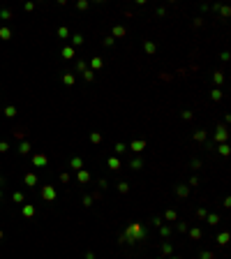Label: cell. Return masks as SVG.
Listing matches in <instances>:
<instances>
[{"instance_id":"cell-1","label":"cell","mask_w":231,"mask_h":259,"mask_svg":"<svg viewBox=\"0 0 231 259\" xmlns=\"http://www.w3.org/2000/svg\"><path fill=\"white\" fill-rule=\"evenodd\" d=\"M143 236H146V229L141 225H130L125 229V234H123V238H130L127 243H136V241H141Z\"/></svg>"},{"instance_id":"cell-2","label":"cell","mask_w":231,"mask_h":259,"mask_svg":"<svg viewBox=\"0 0 231 259\" xmlns=\"http://www.w3.org/2000/svg\"><path fill=\"white\" fill-rule=\"evenodd\" d=\"M146 148V141H132V150L134 153H141Z\"/></svg>"},{"instance_id":"cell-3","label":"cell","mask_w":231,"mask_h":259,"mask_svg":"<svg viewBox=\"0 0 231 259\" xmlns=\"http://www.w3.org/2000/svg\"><path fill=\"white\" fill-rule=\"evenodd\" d=\"M130 167H132V169H141V167H143V160H141V158H134V160L130 162Z\"/></svg>"},{"instance_id":"cell-4","label":"cell","mask_w":231,"mask_h":259,"mask_svg":"<svg viewBox=\"0 0 231 259\" xmlns=\"http://www.w3.org/2000/svg\"><path fill=\"white\" fill-rule=\"evenodd\" d=\"M109 167L111 169H120V160L118 158H109Z\"/></svg>"},{"instance_id":"cell-5","label":"cell","mask_w":231,"mask_h":259,"mask_svg":"<svg viewBox=\"0 0 231 259\" xmlns=\"http://www.w3.org/2000/svg\"><path fill=\"white\" fill-rule=\"evenodd\" d=\"M143 49H146V53H150V56L155 53V44H153V42H146V44H143Z\"/></svg>"},{"instance_id":"cell-6","label":"cell","mask_w":231,"mask_h":259,"mask_svg":"<svg viewBox=\"0 0 231 259\" xmlns=\"http://www.w3.org/2000/svg\"><path fill=\"white\" fill-rule=\"evenodd\" d=\"M164 218L169 220V222H176V220H178V215H176L173 211H166V215H164Z\"/></svg>"},{"instance_id":"cell-7","label":"cell","mask_w":231,"mask_h":259,"mask_svg":"<svg viewBox=\"0 0 231 259\" xmlns=\"http://www.w3.org/2000/svg\"><path fill=\"white\" fill-rule=\"evenodd\" d=\"M113 35H116V37H123V35H125V28H123V26H116V28H113Z\"/></svg>"},{"instance_id":"cell-8","label":"cell","mask_w":231,"mask_h":259,"mask_svg":"<svg viewBox=\"0 0 231 259\" xmlns=\"http://www.w3.org/2000/svg\"><path fill=\"white\" fill-rule=\"evenodd\" d=\"M81 164H83L81 158H74V160H72V169H81Z\"/></svg>"},{"instance_id":"cell-9","label":"cell","mask_w":231,"mask_h":259,"mask_svg":"<svg viewBox=\"0 0 231 259\" xmlns=\"http://www.w3.org/2000/svg\"><path fill=\"white\" fill-rule=\"evenodd\" d=\"M194 139H197V141H203V139H206V132H203V130L194 132Z\"/></svg>"},{"instance_id":"cell-10","label":"cell","mask_w":231,"mask_h":259,"mask_svg":"<svg viewBox=\"0 0 231 259\" xmlns=\"http://www.w3.org/2000/svg\"><path fill=\"white\" fill-rule=\"evenodd\" d=\"M187 192H190L187 188H176V194H178V197H187Z\"/></svg>"},{"instance_id":"cell-11","label":"cell","mask_w":231,"mask_h":259,"mask_svg":"<svg viewBox=\"0 0 231 259\" xmlns=\"http://www.w3.org/2000/svg\"><path fill=\"white\" fill-rule=\"evenodd\" d=\"M171 250H173L171 243H164V245H162V255H171Z\"/></svg>"},{"instance_id":"cell-12","label":"cell","mask_w":231,"mask_h":259,"mask_svg":"<svg viewBox=\"0 0 231 259\" xmlns=\"http://www.w3.org/2000/svg\"><path fill=\"white\" fill-rule=\"evenodd\" d=\"M83 79H86V81H93V79H95V74H93L90 69H86V72H83Z\"/></svg>"},{"instance_id":"cell-13","label":"cell","mask_w":231,"mask_h":259,"mask_svg":"<svg viewBox=\"0 0 231 259\" xmlns=\"http://www.w3.org/2000/svg\"><path fill=\"white\" fill-rule=\"evenodd\" d=\"M227 241H229V234H227V231L220 234V245H227Z\"/></svg>"},{"instance_id":"cell-14","label":"cell","mask_w":231,"mask_h":259,"mask_svg":"<svg viewBox=\"0 0 231 259\" xmlns=\"http://www.w3.org/2000/svg\"><path fill=\"white\" fill-rule=\"evenodd\" d=\"M190 236L192 238H201V229H190Z\"/></svg>"},{"instance_id":"cell-15","label":"cell","mask_w":231,"mask_h":259,"mask_svg":"<svg viewBox=\"0 0 231 259\" xmlns=\"http://www.w3.org/2000/svg\"><path fill=\"white\" fill-rule=\"evenodd\" d=\"M217 222H220L217 215H208V225H217Z\"/></svg>"},{"instance_id":"cell-16","label":"cell","mask_w":231,"mask_h":259,"mask_svg":"<svg viewBox=\"0 0 231 259\" xmlns=\"http://www.w3.org/2000/svg\"><path fill=\"white\" fill-rule=\"evenodd\" d=\"M224 136H227V132H224V127H220V132H217V134H215V139H220V141H222V139H224Z\"/></svg>"},{"instance_id":"cell-17","label":"cell","mask_w":231,"mask_h":259,"mask_svg":"<svg viewBox=\"0 0 231 259\" xmlns=\"http://www.w3.org/2000/svg\"><path fill=\"white\" fill-rule=\"evenodd\" d=\"M44 197H46V199H53V197H56V192H53V190H49V188H46V190H44Z\"/></svg>"},{"instance_id":"cell-18","label":"cell","mask_w":231,"mask_h":259,"mask_svg":"<svg viewBox=\"0 0 231 259\" xmlns=\"http://www.w3.org/2000/svg\"><path fill=\"white\" fill-rule=\"evenodd\" d=\"M176 229H178V231H187V225H185V222H176Z\"/></svg>"},{"instance_id":"cell-19","label":"cell","mask_w":231,"mask_h":259,"mask_svg":"<svg viewBox=\"0 0 231 259\" xmlns=\"http://www.w3.org/2000/svg\"><path fill=\"white\" fill-rule=\"evenodd\" d=\"M116 153H118V155L125 153V144H116Z\"/></svg>"},{"instance_id":"cell-20","label":"cell","mask_w":231,"mask_h":259,"mask_svg":"<svg viewBox=\"0 0 231 259\" xmlns=\"http://www.w3.org/2000/svg\"><path fill=\"white\" fill-rule=\"evenodd\" d=\"M88 178H90V176H88V174H86V171H81V174H79V181H81V183H86V181H88Z\"/></svg>"},{"instance_id":"cell-21","label":"cell","mask_w":231,"mask_h":259,"mask_svg":"<svg viewBox=\"0 0 231 259\" xmlns=\"http://www.w3.org/2000/svg\"><path fill=\"white\" fill-rule=\"evenodd\" d=\"M118 190H120V192H127L130 185H127V183H118Z\"/></svg>"},{"instance_id":"cell-22","label":"cell","mask_w":231,"mask_h":259,"mask_svg":"<svg viewBox=\"0 0 231 259\" xmlns=\"http://www.w3.org/2000/svg\"><path fill=\"white\" fill-rule=\"evenodd\" d=\"M63 56H65V58H72V56H74V49H65Z\"/></svg>"},{"instance_id":"cell-23","label":"cell","mask_w":231,"mask_h":259,"mask_svg":"<svg viewBox=\"0 0 231 259\" xmlns=\"http://www.w3.org/2000/svg\"><path fill=\"white\" fill-rule=\"evenodd\" d=\"M160 234H162V236H169V234H171V229H169V227H160Z\"/></svg>"},{"instance_id":"cell-24","label":"cell","mask_w":231,"mask_h":259,"mask_svg":"<svg viewBox=\"0 0 231 259\" xmlns=\"http://www.w3.org/2000/svg\"><path fill=\"white\" fill-rule=\"evenodd\" d=\"M199 259H213V252H201Z\"/></svg>"},{"instance_id":"cell-25","label":"cell","mask_w":231,"mask_h":259,"mask_svg":"<svg viewBox=\"0 0 231 259\" xmlns=\"http://www.w3.org/2000/svg\"><path fill=\"white\" fill-rule=\"evenodd\" d=\"M113 44V37H104V46H111Z\"/></svg>"},{"instance_id":"cell-26","label":"cell","mask_w":231,"mask_h":259,"mask_svg":"<svg viewBox=\"0 0 231 259\" xmlns=\"http://www.w3.org/2000/svg\"><path fill=\"white\" fill-rule=\"evenodd\" d=\"M173 259H178V257H173Z\"/></svg>"}]
</instances>
